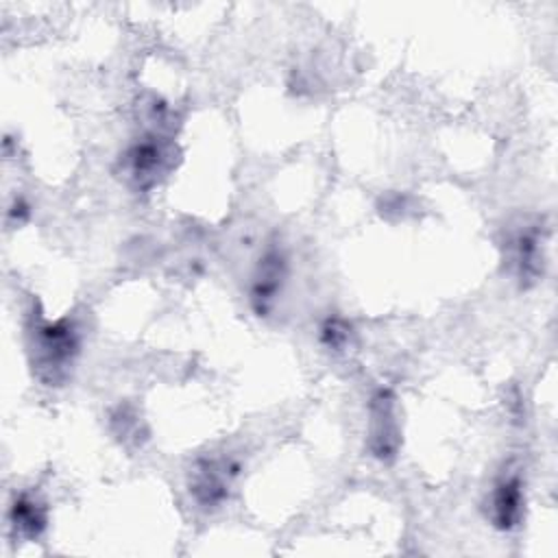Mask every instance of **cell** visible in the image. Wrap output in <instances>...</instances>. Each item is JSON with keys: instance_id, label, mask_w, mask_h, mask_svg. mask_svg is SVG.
<instances>
[{"instance_id": "6da1fadb", "label": "cell", "mask_w": 558, "mask_h": 558, "mask_svg": "<svg viewBox=\"0 0 558 558\" xmlns=\"http://www.w3.org/2000/svg\"><path fill=\"white\" fill-rule=\"evenodd\" d=\"M78 347V331L68 318L39 320L31 329L33 368L46 384H59L65 379Z\"/></svg>"}, {"instance_id": "7a4b0ae2", "label": "cell", "mask_w": 558, "mask_h": 558, "mask_svg": "<svg viewBox=\"0 0 558 558\" xmlns=\"http://www.w3.org/2000/svg\"><path fill=\"white\" fill-rule=\"evenodd\" d=\"M235 475H238V466L229 460H222V458L198 460L190 477V495L196 499L198 506L216 508L227 499L231 480Z\"/></svg>"}, {"instance_id": "3957f363", "label": "cell", "mask_w": 558, "mask_h": 558, "mask_svg": "<svg viewBox=\"0 0 558 558\" xmlns=\"http://www.w3.org/2000/svg\"><path fill=\"white\" fill-rule=\"evenodd\" d=\"M286 275H288V262H286L283 251L268 248L262 255L257 270L253 275V281H251L248 296H251V305H253L255 314L266 316L270 312L277 296L281 294Z\"/></svg>"}, {"instance_id": "277c9868", "label": "cell", "mask_w": 558, "mask_h": 558, "mask_svg": "<svg viewBox=\"0 0 558 558\" xmlns=\"http://www.w3.org/2000/svg\"><path fill=\"white\" fill-rule=\"evenodd\" d=\"M399 425L395 418V397L379 390L371 399V434L368 449L379 460H390L399 449Z\"/></svg>"}, {"instance_id": "5b68a950", "label": "cell", "mask_w": 558, "mask_h": 558, "mask_svg": "<svg viewBox=\"0 0 558 558\" xmlns=\"http://www.w3.org/2000/svg\"><path fill=\"white\" fill-rule=\"evenodd\" d=\"M523 517V486L519 475L501 477L490 497V519L499 530H512Z\"/></svg>"}, {"instance_id": "8992f818", "label": "cell", "mask_w": 558, "mask_h": 558, "mask_svg": "<svg viewBox=\"0 0 558 558\" xmlns=\"http://www.w3.org/2000/svg\"><path fill=\"white\" fill-rule=\"evenodd\" d=\"M168 148L161 142V137L150 135L140 140L137 144L131 146L126 161H129V170L131 177L140 183H153L157 179V174H161L168 166Z\"/></svg>"}, {"instance_id": "52a82bcc", "label": "cell", "mask_w": 558, "mask_h": 558, "mask_svg": "<svg viewBox=\"0 0 558 558\" xmlns=\"http://www.w3.org/2000/svg\"><path fill=\"white\" fill-rule=\"evenodd\" d=\"M510 246V259L517 268V275L521 279H536L541 275V264H543V240L538 225H530L519 229L512 240L508 242Z\"/></svg>"}, {"instance_id": "ba28073f", "label": "cell", "mask_w": 558, "mask_h": 558, "mask_svg": "<svg viewBox=\"0 0 558 558\" xmlns=\"http://www.w3.org/2000/svg\"><path fill=\"white\" fill-rule=\"evenodd\" d=\"M9 521H11V527L24 536V538H37L44 530H46V523H48V510L46 506L28 495V493H22L20 497L13 499L11 504V510H9Z\"/></svg>"}, {"instance_id": "9c48e42d", "label": "cell", "mask_w": 558, "mask_h": 558, "mask_svg": "<svg viewBox=\"0 0 558 558\" xmlns=\"http://www.w3.org/2000/svg\"><path fill=\"white\" fill-rule=\"evenodd\" d=\"M351 340V325L340 318V316H329L323 325H320V342L327 349L340 351L347 347V342Z\"/></svg>"}]
</instances>
